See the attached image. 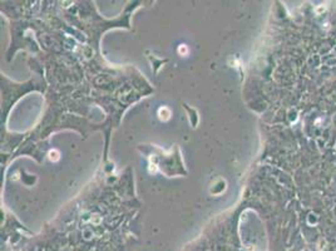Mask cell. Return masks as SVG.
I'll list each match as a JSON object with an SVG mask.
<instances>
[{
	"label": "cell",
	"instance_id": "cell-1",
	"mask_svg": "<svg viewBox=\"0 0 336 251\" xmlns=\"http://www.w3.org/2000/svg\"><path fill=\"white\" fill-rule=\"evenodd\" d=\"M179 53H187V48H186L184 45H182L179 48Z\"/></svg>",
	"mask_w": 336,
	"mask_h": 251
}]
</instances>
